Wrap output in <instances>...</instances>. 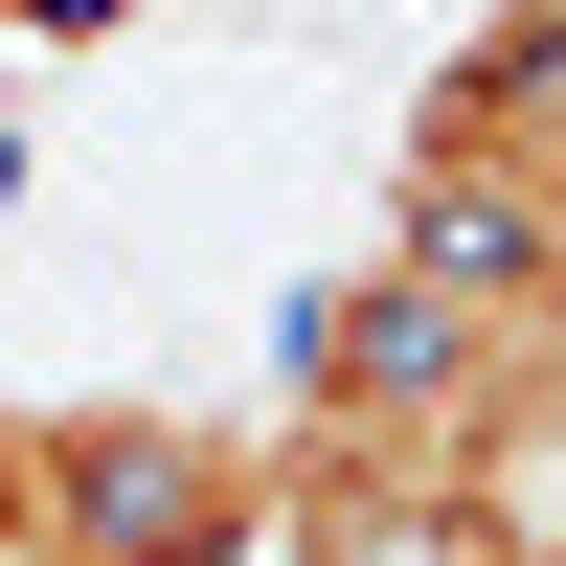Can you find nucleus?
Instances as JSON below:
<instances>
[{
    "instance_id": "nucleus-1",
    "label": "nucleus",
    "mask_w": 566,
    "mask_h": 566,
    "mask_svg": "<svg viewBox=\"0 0 566 566\" xmlns=\"http://www.w3.org/2000/svg\"><path fill=\"white\" fill-rule=\"evenodd\" d=\"M23 566H272V431L227 408H45L23 386Z\"/></svg>"
},
{
    "instance_id": "nucleus-2",
    "label": "nucleus",
    "mask_w": 566,
    "mask_h": 566,
    "mask_svg": "<svg viewBox=\"0 0 566 566\" xmlns=\"http://www.w3.org/2000/svg\"><path fill=\"white\" fill-rule=\"evenodd\" d=\"M408 181H499V205L566 227V0H499V23L431 45V91H408Z\"/></svg>"
}]
</instances>
